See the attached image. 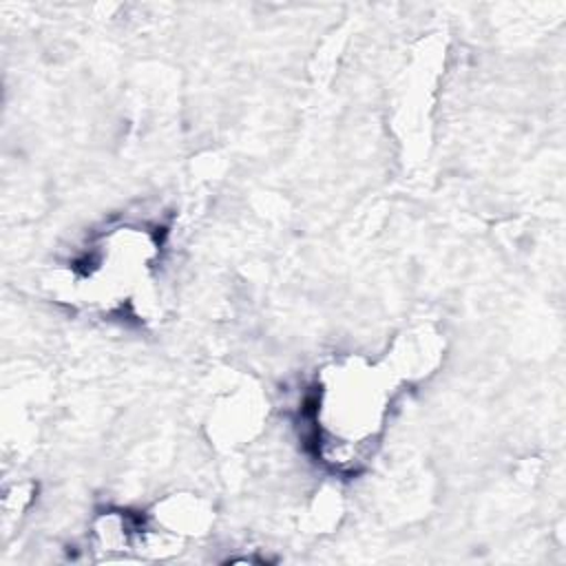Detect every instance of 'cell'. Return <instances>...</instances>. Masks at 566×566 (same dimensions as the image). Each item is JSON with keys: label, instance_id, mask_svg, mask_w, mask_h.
Returning <instances> with one entry per match:
<instances>
[{"label": "cell", "instance_id": "1", "mask_svg": "<svg viewBox=\"0 0 566 566\" xmlns=\"http://www.w3.org/2000/svg\"><path fill=\"white\" fill-rule=\"evenodd\" d=\"M409 336L400 354L380 360L349 356L321 369L305 398V427L310 447L321 464L338 473H356L378 449L389 413L405 391L436 363V349L405 358Z\"/></svg>", "mask_w": 566, "mask_h": 566}, {"label": "cell", "instance_id": "2", "mask_svg": "<svg viewBox=\"0 0 566 566\" xmlns=\"http://www.w3.org/2000/svg\"><path fill=\"white\" fill-rule=\"evenodd\" d=\"M164 250V230L142 221L108 226L69 261L64 283L73 303L104 316L142 318Z\"/></svg>", "mask_w": 566, "mask_h": 566}]
</instances>
